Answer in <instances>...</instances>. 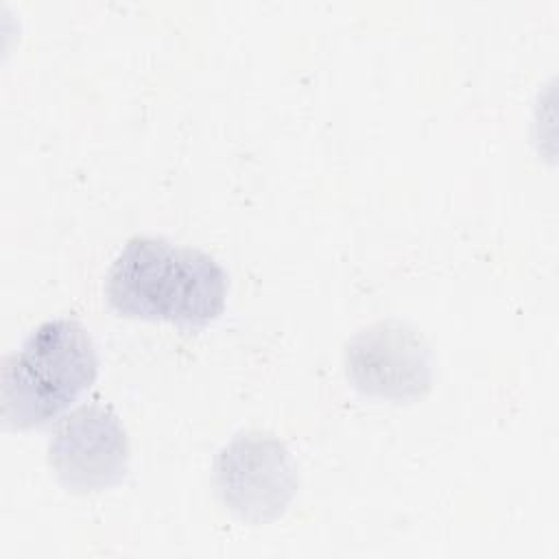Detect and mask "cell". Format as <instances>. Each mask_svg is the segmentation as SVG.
I'll return each instance as SVG.
<instances>
[{"label":"cell","mask_w":559,"mask_h":559,"mask_svg":"<svg viewBox=\"0 0 559 559\" xmlns=\"http://www.w3.org/2000/svg\"><path fill=\"white\" fill-rule=\"evenodd\" d=\"M48 463L74 493H94L122 483L129 469V435L109 404L87 402L66 413L48 439Z\"/></svg>","instance_id":"5b68a950"},{"label":"cell","mask_w":559,"mask_h":559,"mask_svg":"<svg viewBox=\"0 0 559 559\" xmlns=\"http://www.w3.org/2000/svg\"><path fill=\"white\" fill-rule=\"evenodd\" d=\"M98 376V352L74 317L41 321L0 369V417L7 428L41 426L68 411Z\"/></svg>","instance_id":"7a4b0ae2"},{"label":"cell","mask_w":559,"mask_h":559,"mask_svg":"<svg viewBox=\"0 0 559 559\" xmlns=\"http://www.w3.org/2000/svg\"><path fill=\"white\" fill-rule=\"evenodd\" d=\"M227 293L229 275L216 258L155 236L129 238L105 277L107 301L118 314L179 325L216 321Z\"/></svg>","instance_id":"6da1fadb"},{"label":"cell","mask_w":559,"mask_h":559,"mask_svg":"<svg viewBox=\"0 0 559 559\" xmlns=\"http://www.w3.org/2000/svg\"><path fill=\"white\" fill-rule=\"evenodd\" d=\"M214 489L223 507L247 524L282 518L299 491L288 445L269 430L234 435L214 459Z\"/></svg>","instance_id":"3957f363"},{"label":"cell","mask_w":559,"mask_h":559,"mask_svg":"<svg viewBox=\"0 0 559 559\" xmlns=\"http://www.w3.org/2000/svg\"><path fill=\"white\" fill-rule=\"evenodd\" d=\"M345 376L365 395L411 402L432 386V352L411 323L380 319L358 330L343 352Z\"/></svg>","instance_id":"277c9868"}]
</instances>
